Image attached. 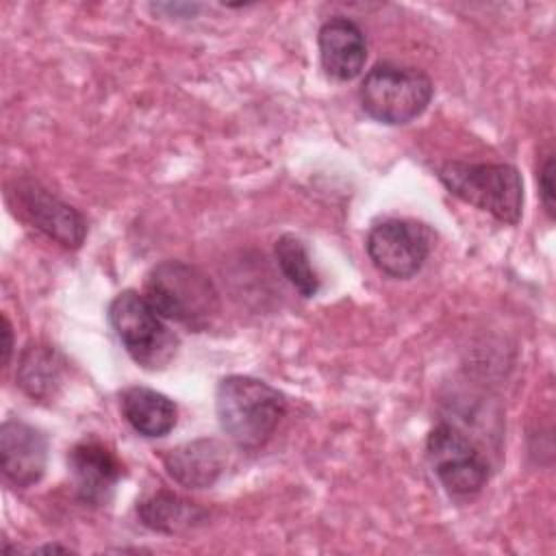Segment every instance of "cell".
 I'll return each mask as SVG.
<instances>
[{
    "label": "cell",
    "mask_w": 556,
    "mask_h": 556,
    "mask_svg": "<svg viewBox=\"0 0 556 556\" xmlns=\"http://www.w3.org/2000/svg\"><path fill=\"white\" fill-rule=\"evenodd\" d=\"M215 410L224 434L237 447L258 450L285 417L287 400L265 380L232 374L217 384Z\"/></svg>",
    "instance_id": "cell-1"
},
{
    "label": "cell",
    "mask_w": 556,
    "mask_h": 556,
    "mask_svg": "<svg viewBox=\"0 0 556 556\" xmlns=\"http://www.w3.org/2000/svg\"><path fill=\"white\" fill-rule=\"evenodd\" d=\"M146 300L154 311L193 332L206 330L219 313V293L213 280L185 261H163L146 276Z\"/></svg>",
    "instance_id": "cell-2"
},
{
    "label": "cell",
    "mask_w": 556,
    "mask_h": 556,
    "mask_svg": "<svg viewBox=\"0 0 556 556\" xmlns=\"http://www.w3.org/2000/svg\"><path fill=\"white\" fill-rule=\"evenodd\" d=\"M439 180L458 200L515 226L523 213V180L508 163L447 161L437 169Z\"/></svg>",
    "instance_id": "cell-3"
},
{
    "label": "cell",
    "mask_w": 556,
    "mask_h": 556,
    "mask_svg": "<svg viewBox=\"0 0 556 556\" xmlns=\"http://www.w3.org/2000/svg\"><path fill=\"white\" fill-rule=\"evenodd\" d=\"M432 93L434 87L428 74L397 63H376L358 87L363 111L389 126L408 124L419 117L428 109Z\"/></svg>",
    "instance_id": "cell-4"
},
{
    "label": "cell",
    "mask_w": 556,
    "mask_h": 556,
    "mask_svg": "<svg viewBox=\"0 0 556 556\" xmlns=\"http://www.w3.org/2000/svg\"><path fill=\"white\" fill-rule=\"evenodd\" d=\"M109 321L124 350L143 369H163L176 356L178 337L139 291L117 293L109 304Z\"/></svg>",
    "instance_id": "cell-5"
},
{
    "label": "cell",
    "mask_w": 556,
    "mask_h": 556,
    "mask_svg": "<svg viewBox=\"0 0 556 556\" xmlns=\"http://www.w3.org/2000/svg\"><path fill=\"white\" fill-rule=\"evenodd\" d=\"M426 456L454 497H471L480 493L489 480V463L467 434L450 424H437L426 439Z\"/></svg>",
    "instance_id": "cell-6"
},
{
    "label": "cell",
    "mask_w": 556,
    "mask_h": 556,
    "mask_svg": "<svg viewBox=\"0 0 556 556\" xmlns=\"http://www.w3.org/2000/svg\"><path fill=\"white\" fill-rule=\"evenodd\" d=\"M369 261L391 278H413L432 250V230L415 219H384L371 226L367 241Z\"/></svg>",
    "instance_id": "cell-7"
},
{
    "label": "cell",
    "mask_w": 556,
    "mask_h": 556,
    "mask_svg": "<svg viewBox=\"0 0 556 556\" xmlns=\"http://www.w3.org/2000/svg\"><path fill=\"white\" fill-rule=\"evenodd\" d=\"M11 206L39 232L50 237L63 248L76 250L83 245L87 237L85 217L50 193L43 185L33 178H20L9 187Z\"/></svg>",
    "instance_id": "cell-8"
},
{
    "label": "cell",
    "mask_w": 556,
    "mask_h": 556,
    "mask_svg": "<svg viewBox=\"0 0 556 556\" xmlns=\"http://www.w3.org/2000/svg\"><path fill=\"white\" fill-rule=\"evenodd\" d=\"M48 463V439L46 434L22 421L7 419L0 426V469L7 482L17 489L37 484Z\"/></svg>",
    "instance_id": "cell-9"
},
{
    "label": "cell",
    "mask_w": 556,
    "mask_h": 556,
    "mask_svg": "<svg viewBox=\"0 0 556 556\" xmlns=\"http://www.w3.org/2000/svg\"><path fill=\"white\" fill-rule=\"evenodd\" d=\"M67 467L80 502L102 506L111 500L122 478V463L100 441L87 439L76 443L67 454Z\"/></svg>",
    "instance_id": "cell-10"
},
{
    "label": "cell",
    "mask_w": 556,
    "mask_h": 556,
    "mask_svg": "<svg viewBox=\"0 0 556 556\" xmlns=\"http://www.w3.org/2000/svg\"><path fill=\"white\" fill-rule=\"evenodd\" d=\"M167 476L187 489L213 486L228 465V450L219 439L202 437L172 447L163 456Z\"/></svg>",
    "instance_id": "cell-11"
},
{
    "label": "cell",
    "mask_w": 556,
    "mask_h": 556,
    "mask_svg": "<svg viewBox=\"0 0 556 556\" xmlns=\"http://www.w3.org/2000/svg\"><path fill=\"white\" fill-rule=\"evenodd\" d=\"M319 61L324 72L334 80L356 78L367 61V41L361 26L348 17H330L317 33Z\"/></svg>",
    "instance_id": "cell-12"
},
{
    "label": "cell",
    "mask_w": 556,
    "mask_h": 556,
    "mask_svg": "<svg viewBox=\"0 0 556 556\" xmlns=\"http://www.w3.org/2000/svg\"><path fill=\"white\" fill-rule=\"evenodd\" d=\"M119 408L130 428L146 439H159L169 434L178 417L174 400L156 389L141 384L126 387L119 393Z\"/></svg>",
    "instance_id": "cell-13"
},
{
    "label": "cell",
    "mask_w": 556,
    "mask_h": 556,
    "mask_svg": "<svg viewBox=\"0 0 556 556\" xmlns=\"http://www.w3.org/2000/svg\"><path fill=\"white\" fill-rule=\"evenodd\" d=\"M137 517L152 532L185 534L200 528L208 513L195 502L161 489L137 504Z\"/></svg>",
    "instance_id": "cell-14"
},
{
    "label": "cell",
    "mask_w": 556,
    "mask_h": 556,
    "mask_svg": "<svg viewBox=\"0 0 556 556\" xmlns=\"http://www.w3.org/2000/svg\"><path fill=\"white\" fill-rule=\"evenodd\" d=\"M65 374V358L56 348L46 343H28L17 361V387L37 402L56 397Z\"/></svg>",
    "instance_id": "cell-15"
},
{
    "label": "cell",
    "mask_w": 556,
    "mask_h": 556,
    "mask_svg": "<svg viewBox=\"0 0 556 556\" xmlns=\"http://www.w3.org/2000/svg\"><path fill=\"white\" fill-rule=\"evenodd\" d=\"M274 254H276L282 276L293 285V289L300 295L313 298L319 291L317 271L313 269L308 250L300 237H295V235L278 237V241L274 245Z\"/></svg>",
    "instance_id": "cell-16"
},
{
    "label": "cell",
    "mask_w": 556,
    "mask_h": 556,
    "mask_svg": "<svg viewBox=\"0 0 556 556\" xmlns=\"http://www.w3.org/2000/svg\"><path fill=\"white\" fill-rule=\"evenodd\" d=\"M539 193L549 217H554L556 191H554V154H547L539 167Z\"/></svg>",
    "instance_id": "cell-17"
},
{
    "label": "cell",
    "mask_w": 556,
    "mask_h": 556,
    "mask_svg": "<svg viewBox=\"0 0 556 556\" xmlns=\"http://www.w3.org/2000/svg\"><path fill=\"white\" fill-rule=\"evenodd\" d=\"M11 354H13V330L7 315H2V365L4 367L9 365Z\"/></svg>",
    "instance_id": "cell-18"
},
{
    "label": "cell",
    "mask_w": 556,
    "mask_h": 556,
    "mask_svg": "<svg viewBox=\"0 0 556 556\" xmlns=\"http://www.w3.org/2000/svg\"><path fill=\"white\" fill-rule=\"evenodd\" d=\"M37 552H70V547H63V545H43V547H39Z\"/></svg>",
    "instance_id": "cell-19"
}]
</instances>
